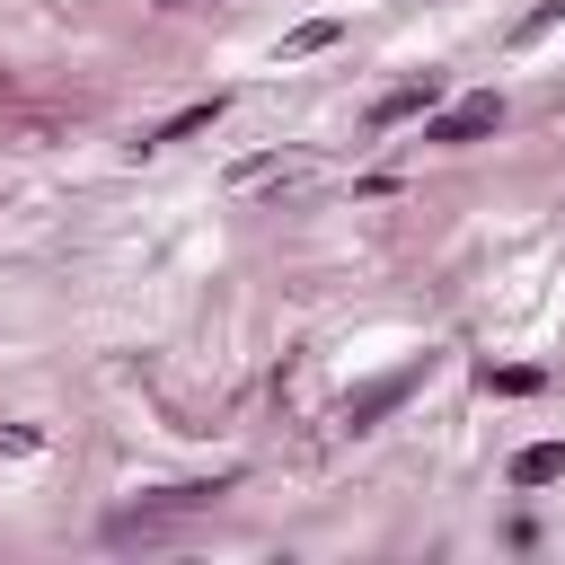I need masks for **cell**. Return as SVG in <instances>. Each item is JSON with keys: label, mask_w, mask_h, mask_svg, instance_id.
<instances>
[{"label": "cell", "mask_w": 565, "mask_h": 565, "mask_svg": "<svg viewBox=\"0 0 565 565\" xmlns=\"http://www.w3.org/2000/svg\"><path fill=\"white\" fill-rule=\"evenodd\" d=\"M503 124V97L494 88H477V97H459V106H441L433 124H424V141H441V150H459V141H486Z\"/></svg>", "instance_id": "obj_1"}, {"label": "cell", "mask_w": 565, "mask_h": 565, "mask_svg": "<svg viewBox=\"0 0 565 565\" xmlns=\"http://www.w3.org/2000/svg\"><path fill=\"white\" fill-rule=\"evenodd\" d=\"M415 380H424V362H406V371H388V380L353 388V397H344V424H353V433H371V424H380V415H388V406H397V397H406Z\"/></svg>", "instance_id": "obj_2"}, {"label": "cell", "mask_w": 565, "mask_h": 565, "mask_svg": "<svg viewBox=\"0 0 565 565\" xmlns=\"http://www.w3.org/2000/svg\"><path fill=\"white\" fill-rule=\"evenodd\" d=\"M212 494H230V486H221V477H212V486H168L159 503H141V512H115V539H132V530H150V521H168V512H203Z\"/></svg>", "instance_id": "obj_3"}, {"label": "cell", "mask_w": 565, "mask_h": 565, "mask_svg": "<svg viewBox=\"0 0 565 565\" xmlns=\"http://www.w3.org/2000/svg\"><path fill=\"white\" fill-rule=\"evenodd\" d=\"M441 106V79H406V88H388L380 106H371V124L388 132V124H415V115H433Z\"/></svg>", "instance_id": "obj_4"}, {"label": "cell", "mask_w": 565, "mask_h": 565, "mask_svg": "<svg viewBox=\"0 0 565 565\" xmlns=\"http://www.w3.org/2000/svg\"><path fill=\"white\" fill-rule=\"evenodd\" d=\"M556 477H565V441H530L512 459V486H556Z\"/></svg>", "instance_id": "obj_5"}, {"label": "cell", "mask_w": 565, "mask_h": 565, "mask_svg": "<svg viewBox=\"0 0 565 565\" xmlns=\"http://www.w3.org/2000/svg\"><path fill=\"white\" fill-rule=\"evenodd\" d=\"M221 106H230V97H221V88H212V97H194V106H185V115H168V124H159V132H150V141H185V132H203V124H221Z\"/></svg>", "instance_id": "obj_6"}, {"label": "cell", "mask_w": 565, "mask_h": 565, "mask_svg": "<svg viewBox=\"0 0 565 565\" xmlns=\"http://www.w3.org/2000/svg\"><path fill=\"white\" fill-rule=\"evenodd\" d=\"M327 44H335V18H309V26L282 35V53H327Z\"/></svg>", "instance_id": "obj_7"}, {"label": "cell", "mask_w": 565, "mask_h": 565, "mask_svg": "<svg viewBox=\"0 0 565 565\" xmlns=\"http://www.w3.org/2000/svg\"><path fill=\"white\" fill-rule=\"evenodd\" d=\"M547 26H565V0H539V9H530V18H521V26H512V44H539V35H547Z\"/></svg>", "instance_id": "obj_8"}, {"label": "cell", "mask_w": 565, "mask_h": 565, "mask_svg": "<svg viewBox=\"0 0 565 565\" xmlns=\"http://www.w3.org/2000/svg\"><path fill=\"white\" fill-rule=\"evenodd\" d=\"M486 388H503V397H530V388H539V371H530V362H512V371H494V362H486Z\"/></svg>", "instance_id": "obj_9"}, {"label": "cell", "mask_w": 565, "mask_h": 565, "mask_svg": "<svg viewBox=\"0 0 565 565\" xmlns=\"http://www.w3.org/2000/svg\"><path fill=\"white\" fill-rule=\"evenodd\" d=\"M168 9H194V0H168Z\"/></svg>", "instance_id": "obj_10"}]
</instances>
